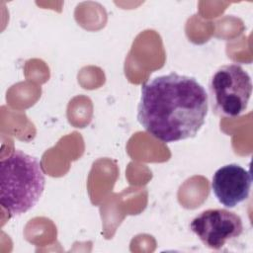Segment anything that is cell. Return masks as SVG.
I'll list each match as a JSON object with an SVG mask.
<instances>
[{"instance_id":"cell-3","label":"cell","mask_w":253,"mask_h":253,"mask_svg":"<svg viewBox=\"0 0 253 253\" xmlns=\"http://www.w3.org/2000/svg\"><path fill=\"white\" fill-rule=\"evenodd\" d=\"M252 94L251 77L237 63L217 68L209 81V101L212 112L234 119L245 113Z\"/></svg>"},{"instance_id":"cell-5","label":"cell","mask_w":253,"mask_h":253,"mask_svg":"<svg viewBox=\"0 0 253 253\" xmlns=\"http://www.w3.org/2000/svg\"><path fill=\"white\" fill-rule=\"evenodd\" d=\"M251 174L242 166L231 163L217 169L211 179L212 193L226 208H234L244 202L250 194Z\"/></svg>"},{"instance_id":"cell-4","label":"cell","mask_w":253,"mask_h":253,"mask_svg":"<svg viewBox=\"0 0 253 253\" xmlns=\"http://www.w3.org/2000/svg\"><path fill=\"white\" fill-rule=\"evenodd\" d=\"M190 229L206 247L219 250L227 242L239 237L244 226L241 217L234 211L210 209L192 219Z\"/></svg>"},{"instance_id":"cell-1","label":"cell","mask_w":253,"mask_h":253,"mask_svg":"<svg viewBox=\"0 0 253 253\" xmlns=\"http://www.w3.org/2000/svg\"><path fill=\"white\" fill-rule=\"evenodd\" d=\"M208 110V93L197 79L171 72L142 84L136 118L150 135L169 143L195 137Z\"/></svg>"},{"instance_id":"cell-2","label":"cell","mask_w":253,"mask_h":253,"mask_svg":"<svg viewBox=\"0 0 253 253\" xmlns=\"http://www.w3.org/2000/svg\"><path fill=\"white\" fill-rule=\"evenodd\" d=\"M41 162L20 149L0 161V204L10 217L34 208L44 190Z\"/></svg>"}]
</instances>
